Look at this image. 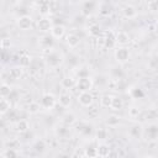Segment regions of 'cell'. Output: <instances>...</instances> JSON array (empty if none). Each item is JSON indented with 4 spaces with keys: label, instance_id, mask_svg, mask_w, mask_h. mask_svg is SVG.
<instances>
[{
    "label": "cell",
    "instance_id": "16",
    "mask_svg": "<svg viewBox=\"0 0 158 158\" xmlns=\"http://www.w3.org/2000/svg\"><path fill=\"white\" fill-rule=\"evenodd\" d=\"M28 128H30V125H28L27 120L21 118V120H17L15 123V131L17 133H26L28 131Z\"/></svg>",
    "mask_w": 158,
    "mask_h": 158
},
{
    "label": "cell",
    "instance_id": "32",
    "mask_svg": "<svg viewBox=\"0 0 158 158\" xmlns=\"http://www.w3.org/2000/svg\"><path fill=\"white\" fill-rule=\"evenodd\" d=\"M75 84H77V81L70 77H64L62 79V81H60V85L64 89H72L73 86H75Z\"/></svg>",
    "mask_w": 158,
    "mask_h": 158
},
{
    "label": "cell",
    "instance_id": "25",
    "mask_svg": "<svg viewBox=\"0 0 158 158\" xmlns=\"http://www.w3.org/2000/svg\"><path fill=\"white\" fill-rule=\"evenodd\" d=\"M22 74H23V70H22V67H20V65L12 67V68H10V70H9V77H10L11 79H14V80L20 79V78L22 77Z\"/></svg>",
    "mask_w": 158,
    "mask_h": 158
},
{
    "label": "cell",
    "instance_id": "31",
    "mask_svg": "<svg viewBox=\"0 0 158 158\" xmlns=\"http://www.w3.org/2000/svg\"><path fill=\"white\" fill-rule=\"evenodd\" d=\"M32 62V57L28 54V53H22L20 56V59H19V64L20 67H28Z\"/></svg>",
    "mask_w": 158,
    "mask_h": 158
},
{
    "label": "cell",
    "instance_id": "46",
    "mask_svg": "<svg viewBox=\"0 0 158 158\" xmlns=\"http://www.w3.org/2000/svg\"><path fill=\"white\" fill-rule=\"evenodd\" d=\"M17 96H19V94H17V91H15V90H12V91H11V94L9 95V98H7V99H9L10 101H12V100H16V99H17Z\"/></svg>",
    "mask_w": 158,
    "mask_h": 158
},
{
    "label": "cell",
    "instance_id": "42",
    "mask_svg": "<svg viewBox=\"0 0 158 158\" xmlns=\"http://www.w3.org/2000/svg\"><path fill=\"white\" fill-rule=\"evenodd\" d=\"M5 158H17V152L15 151V148H7L4 153Z\"/></svg>",
    "mask_w": 158,
    "mask_h": 158
},
{
    "label": "cell",
    "instance_id": "49",
    "mask_svg": "<svg viewBox=\"0 0 158 158\" xmlns=\"http://www.w3.org/2000/svg\"><path fill=\"white\" fill-rule=\"evenodd\" d=\"M157 91H158V84H157Z\"/></svg>",
    "mask_w": 158,
    "mask_h": 158
},
{
    "label": "cell",
    "instance_id": "29",
    "mask_svg": "<svg viewBox=\"0 0 158 158\" xmlns=\"http://www.w3.org/2000/svg\"><path fill=\"white\" fill-rule=\"evenodd\" d=\"M112 95L110 94H105L100 98V106L101 107H110L111 109V104H112Z\"/></svg>",
    "mask_w": 158,
    "mask_h": 158
},
{
    "label": "cell",
    "instance_id": "48",
    "mask_svg": "<svg viewBox=\"0 0 158 158\" xmlns=\"http://www.w3.org/2000/svg\"><path fill=\"white\" fill-rule=\"evenodd\" d=\"M146 158H156V157H152V156H148V157H146Z\"/></svg>",
    "mask_w": 158,
    "mask_h": 158
},
{
    "label": "cell",
    "instance_id": "45",
    "mask_svg": "<svg viewBox=\"0 0 158 158\" xmlns=\"http://www.w3.org/2000/svg\"><path fill=\"white\" fill-rule=\"evenodd\" d=\"M49 6H51V12H56L59 9V4L57 1H49Z\"/></svg>",
    "mask_w": 158,
    "mask_h": 158
},
{
    "label": "cell",
    "instance_id": "13",
    "mask_svg": "<svg viewBox=\"0 0 158 158\" xmlns=\"http://www.w3.org/2000/svg\"><path fill=\"white\" fill-rule=\"evenodd\" d=\"M98 5L99 4L95 2V1H85V2H83V5H81V14L84 16H90Z\"/></svg>",
    "mask_w": 158,
    "mask_h": 158
},
{
    "label": "cell",
    "instance_id": "6",
    "mask_svg": "<svg viewBox=\"0 0 158 158\" xmlns=\"http://www.w3.org/2000/svg\"><path fill=\"white\" fill-rule=\"evenodd\" d=\"M102 40H104V47L105 48L110 49V48H114L116 46V33L112 30L105 31L104 36H102Z\"/></svg>",
    "mask_w": 158,
    "mask_h": 158
},
{
    "label": "cell",
    "instance_id": "12",
    "mask_svg": "<svg viewBox=\"0 0 158 158\" xmlns=\"http://www.w3.org/2000/svg\"><path fill=\"white\" fill-rule=\"evenodd\" d=\"M130 36L127 32L125 31H118L116 33V44H118L120 47H126L130 43Z\"/></svg>",
    "mask_w": 158,
    "mask_h": 158
},
{
    "label": "cell",
    "instance_id": "8",
    "mask_svg": "<svg viewBox=\"0 0 158 158\" xmlns=\"http://www.w3.org/2000/svg\"><path fill=\"white\" fill-rule=\"evenodd\" d=\"M32 23H33V19L30 16V15H21L19 19H17V26L20 30L22 31H27L32 27Z\"/></svg>",
    "mask_w": 158,
    "mask_h": 158
},
{
    "label": "cell",
    "instance_id": "1",
    "mask_svg": "<svg viewBox=\"0 0 158 158\" xmlns=\"http://www.w3.org/2000/svg\"><path fill=\"white\" fill-rule=\"evenodd\" d=\"M43 54H44V63L49 68H58L63 63V60H64L63 59V56L59 52L54 51L53 48L44 49L43 51Z\"/></svg>",
    "mask_w": 158,
    "mask_h": 158
},
{
    "label": "cell",
    "instance_id": "21",
    "mask_svg": "<svg viewBox=\"0 0 158 158\" xmlns=\"http://www.w3.org/2000/svg\"><path fill=\"white\" fill-rule=\"evenodd\" d=\"M110 153H111V149L106 143H99L98 144V156L100 158H107L110 156Z\"/></svg>",
    "mask_w": 158,
    "mask_h": 158
},
{
    "label": "cell",
    "instance_id": "24",
    "mask_svg": "<svg viewBox=\"0 0 158 158\" xmlns=\"http://www.w3.org/2000/svg\"><path fill=\"white\" fill-rule=\"evenodd\" d=\"M128 95L132 99H142L144 96V91L138 86H131L128 88Z\"/></svg>",
    "mask_w": 158,
    "mask_h": 158
},
{
    "label": "cell",
    "instance_id": "28",
    "mask_svg": "<svg viewBox=\"0 0 158 158\" xmlns=\"http://www.w3.org/2000/svg\"><path fill=\"white\" fill-rule=\"evenodd\" d=\"M67 44L70 47V48H75L79 43H80V38H79V36L78 35H75V33H69L68 36H67Z\"/></svg>",
    "mask_w": 158,
    "mask_h": 158
},
{
    "label": "cell",
    "instance_id": "50",
    "mask_svg": "<svg viewBox=\"0 0 158 158\" xmlns=\"http://www.w3.org/2000/svg\"><path fill=\"white\" fill-rule=\"evenodd\" d=\"M132 158H135V157H132Z\"/></svg>",
    "mask_w": 158,
    "mask_h": 158
},
{
    "label": "cell",
    "instance_id": "10",
    "mask_svg": "<svg viewBox=\"0 0 158 158\" xmlns=\"http://www.w3.org/2000/svg\"><path fill=\"white\" fill-rule=\"evenodd\" d=\"M128 135H130V137H132L135 139L142 138L143 137V126L141 123H138V122L133 123L128 130Z\"/></svg>",
    "mask_w": 158,
    "mask_h": 158
},
{
    "label": "cell",
    "instance_id": "44",
    "mask_svg": "<svg viewBox=\"0 0 158 158\" xmlns=\"http://www.w3.org/2000/svg\"><path fill=\"white\" fill-rule=\"evenodd\" d=\"M11 46V42H10V38H2L1 40V48L2 49H6L7 47Z\"/></svg>",
    "mask_w": 158,
    "mask_h": 158
},
{
    "label": "cell",
    "instance_id": "17",
    "mask_svg": "<svg viewBox=\"0 0 158 158\" xmlns=\"http://www.w3.org/2000/svg\"><path fill=\"white\" fill-rule=\"evenodd\" d=\"M98 7H99V14L101 16L107 17V16H110L112 14V6L109 2H100L98 5Z\"/></svg>",
    "mask_w": 158,
    "mask_h": 158
},
{
    "label": "cell",
    "instance_id": "18",
    "mask_svg": "<svg viewBox=\"0 0 158 158\" xmlns=\"http://www.w3.org/2000/svg\"><path fill=\"white\" fill-rule=\"evenodd\" d=\"M54 132H56V135L58 136V137H60V138H65V137H68L69 135H70V128H69V126H65V125H58L56 128H54Z\"/></svg>",
    "mask_w": 158,
    "mask_h": 158
},
{
    "label": "cell",
    "instance_id": "15",
    "mask_svg": "<svg viewBox=\"0 0 158 158\" xmlns=\"http://www.w3.org/2000/svg\"><path fill=\"white\" fill-rule=\"evenodd\" d=\"M40 44L43 47V49H51V48H53L54 40H53V37L49 36V35H43V36L40 38Z\"/></svg>",
    "mask_w": 158,
    "mask_h": 158
},
{
    "label": "cell",
    "instance_id": "2",
    "mask_svg": "<svg viewBox=\"0 0 158 158\" xmlns=\"http://www.w3.org/2000/svg\"><path fill=\"white\" fill-rule=\"evenodd\" d=\"M56 102H57V99H56V96L53 94L44 93L42 95V98H41V102L40 104H41V107L42 109H44V110H52L54 107Z\"/></svg>",
    "mask_w": 158,
    "mask_h": 158
},
{
    "label": "cell",
    "instance_id": "39",
    "mask_svg": "<svg viewBox=\"0 0 158 158\" xmlns=\"http://www.w3.org/2000/svg\"><path fill=\"white\" fill-rule=\"evenodd\" d=\"M41 104L36 102V101H31L28 105H27V112L28 114H37L40 110H41Z\"/></svg>",
    "mask_w": 158,
    "mask_h": 158
},
{
    "label": "cell",
    "instance_id": "27",
    "mask_svg": "<svg viewBox=\"0 0 158 158\" xmlns=\"http://www.w3.org/2000/svg\"><path fill=\"white\" fill-rule=\"evenodd\" d=\"M84 157L85 158H98V146H88L84 148Z\"/></svg>",
    "mask_w": 158,
    "mask_h": 158
},
{
    "label": "cell",
    "instance_id": "23",
    "mask_svg": "<svg viewBox=\"0 0 158 158\" xmlns=\"http://www.w3.org/2000/svg\"><path fill=\"white\" fill-rule=\"evenodd\" d=\"M37 5H38V12H40V15H42L43 17H46L47 15L51 14L49 1H41V2H38Z\"/></svg>",
    "mask_w": 158,
    "mask_h": 158
},
{
    "label": "cell",
    "instance_id": "3",
    "mask_svg": "<svg viewBox=\"0 0 158 158\" xmlns=\"http://www.w3.org/2000/svg\"><path fill=\"white\" fill-rule=\"evenodd\" d=\"M143 137L147 141L158 139V123H149L146 128H143Z\"/></svg>",
    "mask_w": 158,
    "mask_h": 158
},
{
    "label": "cell",
    "instance_id": "37",
    "mask_svg": "<svg viewBox=\"0 0 158 158\" xmlns=\"http://www.w3.org/2000/svg\"><path fill=\"white\" fill-rule=\"evenodd\" d=\"M107 137H109V132L106 128H98L95 131V138L98 141H105L107 139Z\"/></svg>",
    "mask_w": 158,
    "mask_h": 158
},
{
    "label": "cell",
    "instance_id": "5",
    "mask_svg": "<svg viewBox=\"0 0 158 158\" xmlns=\"http://www.w3.org/2000/svg\"><path fill=\"white\" fill-rule=\"evenodd\" d=\"M78 102L83 107H90L94 102V95L90 91H83L78 95Z\"/></svg>",
    "mask_w": 158,
    "mask_h": 158
},
{
    "label": "cell",
    "instance_id": "38",
    "mask_svg": "<svg viewBox=\"0 0 158 158\" xmlns=\"http://www.w3.org/2000/svg\"><path fill=\"white\" fill-rule=\"evenodd\" d=\"M77 75H78V79H79V78H88V77H90L89 67H88V65H81V67H79L78 70H77Z\"/></svg>",
    "mask_w": 158,
    "mask_h": 158
},
{
    "label": "cell",
    "instance_id": "41",
    "mask_svg": "<svg viewBox=\"0 0 158 158\" xmlns=\"http://www.w3.org/2000/svg\"><path fill=\"white\" fill-rule=\"evenodd\" d=\"M141 114V110H139V107H136V106H132V107H130V110H128V116L130 117H132V118H135V117H138V115Z\"/></svg>",
    "mask_w": 158,
    "mask_h": 158
},
{
    "label": "cell",
    "instance_id": "19",
    "mask_svg": "<svg viewBox=\"0 0 158 158\" xmlns=\"http://www.w3.org/2000/svg\"><path fill=\"white\" fill-rule=\"evenodd\" d=\"M65 33V27L63 25H54L51 30V36L53 38H62Z\"/></svg>",
    "mask_w": 158,
    "mask_h": 158
},
{
    "label": "cell",
    "instance_id": "43",
    "mask_svg": "<svg viewBox=\"0 0 158 158\" xmlns=\"http://www.w3.org/2000/svg\"><path fill=\"white\" fill-rule=\"evenodd\" d=\"M147 7H148V10H151V11H156V10H158V0L148 1V2H147Z\"/></svg>",
    "mask_w": 158,
    "mask_h": 158
},
{
    "label": "cell",
    "instance_id": "34",
    "mask_svg": "<svg viewBox=\"0 0 158 158\" xmlns=\"http://www.w3.org/2000/svg\"><path fill=\"white\" fill-rule=\"evenodd\" d=\"M111 77H112V79L114 80H122V78H123V70H122V68H120V67H114L112 69H111Z\"/></svg>",
    "mask_w": 158,
    "mask_h": 158
},
{
    "label": "cell",
    "instance_id": "7",
    "mask_svg": "<svg viewBox=\"0 0 158 158\" xmlns=\"http://www.w3.org/2000/svg\"><path fill=\"white\" fill-rule=\"evenodd\" d=\"M115 59L117 63H126L130 59V51L127 47H117L115 49Z\"/></svg>",
    "mask_w": 158,
    "mask_h": 158
},
{
    "label": "cell",
    "instance_id": "36",
    "mask_svg": "<svg viewBox=\"0 0 158 158\" xmlns=\"http://www.w3.org/2000/svg\"><path fill=\"white\" fill-rule=\"evenodd\" d=\"M120 121H121V117L120 116H117V115H110V116H107V118H106L105 122L110 127H116L120 123Z\"/></svg>",
    "mask_w": 158,
    "mask_h": 158
},
{
    "label": "cell",
    "instance_id": "11",
    "mask_svg": "<svg viewBox=\"0 0 158 158\" xmlns=\"http://www.w3.org/2000/svg\"><path fill=\"white\" fill-rule=\"evenodd\" d=\"M77 131L80 135L88 137V136H90L93 133V126H91V123H89L86 121H80L78 123V126H77Z\"/></svg>",
    "mask_w": 158,
    "mask_h": 158
},
{
    "label": "cell",
    "instance_id": "35",
    "mask_svg": "<svg viewBox=\"0 0 158 158\" xmlns=\"http://www.w3.org/2000/svg\"><path fill=\"white\" fill-rule=\"evenodd\" d=\"M123 107V100L120 96H114L112 98V104H111V109L114 111H118Z\"/></svg>",
    "mask_w": 158,
    "mask_h": 158
},
{
    "label": "cell",
    "instance_id": "30",
    "mask_svg": "<svg viewBox=\"0 0 158 158\" xmlns=\"http://www.w3.org/2000/svg\"><path fill=\"white\" fill-rule=\"evenodd\" d=\"M88 33H89V36H91V37H100V35H101V28H100L99 25L93 23V25L89 26Z\"/></svg>",
    "mask_w": 158,
    "mask_h": 158
},
{
    "label": "cell",
    "instance_id": "33",
    "mask_svg": "<svg viewBox=\"0 0 158 158\" xmlns=\"http://www.w3.org/2000/svg\"><path fill=\"white\" fill-rule=\"evenodd\" d=\"M11 91H12V89H11V86H10L7 83H2V84L0 85V96H1V98L7 99L9 95L11 94Z\"/></svg>",
    "mask_w": 158,
    "mask_h": 158
},
{
    "label": "cell",
    "instance_id": "22",
    "mask_svg": "<svg viewBox=\"0 0 158 158\" xmlns=\"http://www.w3.org/2000/svg\"><path fill=\"white\" fill-rule=\"evenodd\" d=\"M77 122V117L73 112H65L63 116H62V123L65 125V126H72Z\"/></svg>",
    "mask_w": 158,
    "mask_h": 158
},
{
    "label": "cell",
    "instance_id": "20",
    "mask_svg": "<svg viewBox=\"0 0 158 158\" xmlns=\"http://www.w3.org/2000/svg\"><path fill=\"white\" fill-rule=\"evenodd\" d=\"M57 101H58V104H59L62 107H69L70 104H72V96H70L69 94H67V93H63V94H60V95L58 96Z\"/></svg>",
    "mask_w": 158,
    "mask_h": 158
},
{
    "label": "cell",
    "instance_id": "40",
    "mask_svg": "<svg viewBox=\"0 0 158 158\" xmlns=\"http://www.w3.org/2000/svg\"><path fill=\"white\" fill-rule=\"evenodd\" d=\"M33 148H35V151H36L37 153H42V152L46 149V143H44V141H42V139L36 141L35 144H33Z\"/></svg>",
    "mask_w": 158,
    "mask_h": 158
},
{
    "label": "cell",
    "instance_id": "47",
    "mask_svg": "<svg viewBox=\"0 0 158 158\" xmlns=\"http://www.w3.org/2000/svg\"><path fill=\"white\" fill-rule=\"evenodd\" d=\"M58 158H69V156L68 154H60V156H58Z\"/></svg>",
    "mask_w": 158,
    "mask_h": 158
},
{
    "label": "cell",
    "instance_id": "4",
    "mask_svg": "<svg viewBox=\"0 0 158 158\" xmlns=\"http://www.w3.org/2000/svg\"><path fill=\"white\" fill-rule=\"evenodd\" d=\"M75 86H77V89H79L80 93L90 91L93 89V86H94V81H93V79L90 77H88V78H79L77 80Z\"/></svg>",
    "mask_w": 158,
    "mask_h": 158
},
{
    "label": "cell",
    "instance_id": "26",
    "mask_svg": "<svg viewBox=\"0 0 158 158\" xmlns=\"http://www.w3.org/2000/svg\"><path fill=\"white\" fill-rule=\"evenodd\" d=\"M10 111H11V101L9 99L1 98V100H0V114L4 116Z\"/></svg>",
    "mask_w": 158,
    "mask_h": 158
},
{
    "label": "cell",
    "instance_id": "9",
    "mask_svg": "<svg viewBox=\"0 0 158 158\" xmlns=\"http://www.w3.org/2000/svg\"><path fill=\"white\" fill-rule=\"evenodd\" d=\"M53 26H54V25H52V20L48 19V17H42V19H40L38 22H37V28H38V31H40V32H43V33H46V35H47V32H49V31L52 30Z\"/></svg>",
    "mask_w": 158,
    "mask_h": 158
},
{
    "label": "cell",
    "instance_id": "14",
    "mask_svg": "<svg viewBox=\"0 0 158 158\" xmlns=\"http://www.w3.org/2000/svg\"><path fill=\"white\" fill-rule=\"evenodd\" d=\"M121 11H122L123 17H126V19H135L137 16V9L133 5H131V4L125 5Z\"/></svg>",
    "mask_w": 158,
    "mask_h": 158
}]
</instances>
